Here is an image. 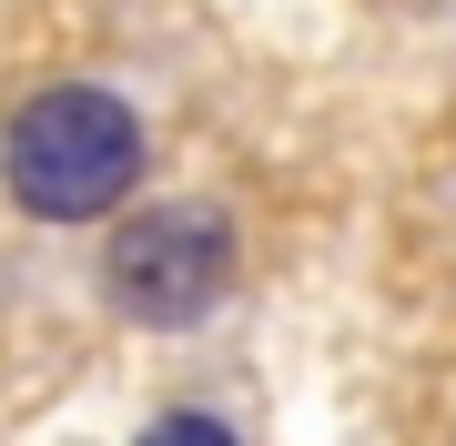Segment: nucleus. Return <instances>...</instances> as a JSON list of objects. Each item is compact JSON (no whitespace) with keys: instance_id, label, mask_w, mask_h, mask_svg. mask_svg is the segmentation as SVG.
Instances as JSON below:
<instances>
[{"instance_id":"f257e3e1","label":"nucleus","mask_w":456,"mask_h":446,"mask_svg":"<svg viewBox=\"0 0 456 446\" xmlns=\"http://www.w3.org/2000/svg\"><path fill=\"white\" fill-rule=\"evenodd\" d=\"M0 173H11V203L41 223H92L122 214V193L142 182V112L102 82H61L31 92L11 112V142H0Z\"/></svg>"},{"instance_id":"f03ea898","label":"nucleus","mask_w":456,"mask_h":446,"mask_svg":"<svg viewBox=\"0 0 456 446\" xmlns=\"http://www.w3.org/2000/svg\"><path fill=\"white\" fill-rule=\"evenodd\" d=\"M102 284H112V304L132 325L183 335V325H203V314L224 304V284H233V223L213 214V203H142V214H122L112 244H102Z\"/></svg>"},{"instance_id":"7ed1b4c3","label":"nucleus","mask_w":456,"mask_h":446,"mask_svg":"<svg viewBox=\"0 0 456 446\" xmlns=\"http://www.w3.org/2000/svg\"><path fill=\"white\" fill-rule=\"evenodd\" d=\"M132 446H244V436H233L224 416H203V406H173V416H152Z\"/></svg>"}]
</instances>
